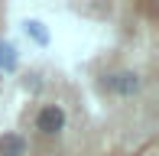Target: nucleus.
<instances>
[{"instance_id":"3","label":"nucleus","mask_w":159,"mask_h":156,"mask_svg":"<svg viewBox=\"0 0 159 156\" xmlns=\"http://www.w3.org/2000/svg\"><path fill=\"white\" fill-rule=\"evenodd\" d=\"M30 153V140L16 130L0 133V156H26Z\"/></svg>"},{"instance_id":"4","label":"nucleus","mask_w":159,"mask_h":156,"mask_svg":"<svg viewBox=\"0 0 159 156\" xmlns=\"http://www.w3.org/2000/svg\"><path fill=\"white\" fill-rule=\"evenodd\" d=\"M16 68H20V55H16V49H13V42L0 39V72L13 75Z\"/></svg>"},{"instance_id":"5","label":"nucleus","mask_w":159,"mask_h":156,"mask_svg":"<svg viewBox=\"0 0 159 156\" xmlns=\"http://www.w3.org/2000/svg\"><path fill=\"white\" fill-rule=\"evenodd\" d=\"M23 33L36 42V46H42V49L49 46V30H46L42 20H26V23H23Z\"/></svg>"},{"instance_id":"2","label":"nucleus","mask_w":159,"mask_h":156,"mask_svg":"<svg viewBox=\"0 0 159 156\" xmlns=\"http://www.w3.org/2000/svg\"><path fill=\"white\" fill-rule=\"evenodd\" d=\"M65 124H68V114H65L62 104H42V108L36 111V117H33V130L39 133V137H46V140L62 137Z\"/></svg>"},{"instance_id":"1","label":"nucleus","mask_w":159,"mask_h":156,"mask_svg":"<svg viewBox=\"0 0 159 156\" xmlns=\"http://www.w3.org/2000/svg\"><path fill=\"white\" fill-rule=\"evenodd\" d=\"M101 88L114 98H136L143 91V75L136 68H117V72H107L101 78Z\"/></svg>"}]
</instances>
